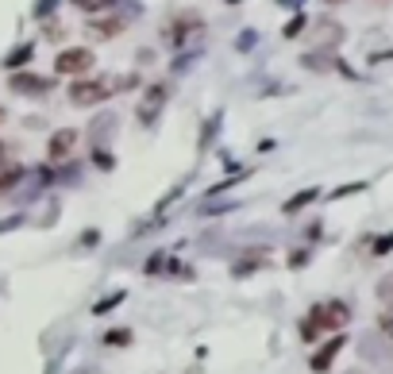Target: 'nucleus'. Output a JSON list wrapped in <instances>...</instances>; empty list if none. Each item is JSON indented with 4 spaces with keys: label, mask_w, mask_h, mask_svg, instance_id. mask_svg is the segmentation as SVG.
Returning <instances> with one entry per match:
<instances>
[{
    "label": "nucleus",
    "mask_w": 393,
    "mask_h": 374,
    "mask_svg": "<svg viewBox=\"0 0 393 374\" xmlns=\"http://www.w3.org/2000/svg\"><path fill=\"white\" fill-rule=\"evenodd\" d=\"M347 320H351L347 301H324V305H313L308 316L301 320V339H305V344H316L320 332H339Z\"/></svg>",
    "instance_id": "nucleus-1"
},
{
    "label": "nucleus",
    "mask_w": 393,
    "mask_h": 374,
    "mask_svg": "<svg viewBox=\"0 0 393 374\" xmlns=\"http://www.w3.org/2000/svg\"><path fill=\"white\" fill-rule=\"evenodd\" d=\"M112 89H116V81L108 77H73L70 85V101L77 104V108H93V104H104L112 96Z\"/></svg>",
    "instance_id": "nucleus-2"
},
{
    "label": "nucleus",
    "mask_w": 393,
    "mask_h": 374,
    "mask_svg": "<svg viewBox=\"0 0 393 374\" xmlns=\"http://www.w3.org/2000/svg\"><path fill=\"white\" fill-rule=\"evenodd\" d=\"M96 66V54L89 46H66L54 54V74L58 77H85Z\"/></svg>",
    "instance_id": "nucleus-3"
},
{
    "label": "nucleus",
    "mask_w": 393,
    "mask_h": 374,
    "mask_svg": "<svg viewBox=\"0 0 393 374\" xmlns=\"http://www.w3.org/2000/svg\"><path fill=\"white\" fill-rule=\"evenodd\" d=\"M8 85H12V93H23V96H46L54 89V77H43V74H20V70H12V77H8Z\"/></svg>",
    "instance_id": "nucleus-4"
},
{
    "label": "nucleus",
    "mask_w": 393,
    "mask_h": 374,
    "mask_svg": "<svg viewBox=\"0 0 393 374\" xmlns=\"http://www.w3.org/2000/svg\"><path fill=\"white\" fill-rule=\"evenodd\" d=\"M77 147V127H58V132L51 135V143H46V158L51 162H66Z\"/></svg>",
    "instance_id": "nucleus-5"
},
{
    "label": "nucleus",
    "mask_w": 393,
    "mask_h": 374,
    "mask_svg": "<svg viewBox=\"0 0 393 374\" xmlns=\"http://www.w3.org/2000/svg\"><path fill=\"white\" fill-rule=\"evenodd\" d=\"M162 104H166V85H151V89L143 93V104H139V124L151 127L154 120H158Z\"/></svg>",
    "instance_id": "nucleus-6"
},
{
    "label": "nucleus",
    "mask_w": 393,
    "mask_h": 374,
    "mask_svg": "<svg viewBox=\"0 0 393 374\" xmlns=\"http://www.w3.org/2000/svg\"><path fill=\"white\" fill-rule=\"evenodd\" d=\"M89 31L96 39H116L127 31V15H89Z\"/></svg>",
    "instance_id": "nucleus-7"
},
{
    "label": "nucleus",
    "mask_w": 393,
    "mask_h": 374,
    "mask_svg": "<svg viewBox=\"0 0 393 374\" xmlns=\"http://www.w3.org/2000/svg\"><path fill=\"white\" fill-rule=\"evenodd\" d=\"M343 344H347L343 336H332V339H328V344L320 347V351H316L313 359H308V367H313L316 374H328V370H332V363H335V355L343 351Z\"/></svg>",
    "instance_id": "nucleus-8"
},
{
    "label": "nucleus",
    "mask_w": 393,
    "mask_h": 374,
    "mask_svg": "<svg viewBox=\"0 0 393 374\" xmlns=\"http://www.w3.org/2000/svg\"><path fill=\"white\" fill-rule=\"evenodd\" d=\"M27 177V166L23 162H15V158H0V193H12L15 185Z\"/></svg>",
    "instance_id": "nucleus-9"
},
{
    "label": "nucleus",
    "mask_w": 393,
    "mask_h": 374,
    "mask_svg": "<svg viewBox=\"0 0 393 374\" xmlns=\"http://www.w3.org/2000/svg\"><path fill=\"white\" fill-rule=\"evenodd\" d=\"M189 31H196V35H201V15L185 12V15H177V20H174V27H170L166 35H170V43H174V46H182L185 39H189Z\"/></svg>",
    "instance_id": "nucleus-10"
},
{
    "label": "nucleus",
    "mask_w": 393,
    "mask_h": 374,
    "mask_svg": "<svg viewBox=\"0 0 393 374\" xmlns=\"http://www.w3.org/2000/svg\"><path fill=\"white\" fill-rule=\"evenodd\" d=\"M31 54H35V46H31V43H20V46H15V51L4 58V66H8V70H20L23 62H31Z\"/></svg>",
    "instance_id": "nucleus-11"
},
{
    "label": "nucleus",
    "mask_w": 393,
    "mask_h": 374,
    "mask_svg": "<svg viewBox=\"0 0 393 374\" xmlns=\"http://www.w3.org/2000/svg\"><path fill=\"white\" fill-rule=\"evenodd\" d=\"M70 4H73V8H81L85 15H101V12H108L116 0H70Z\"/></svg>",
    "instance_id": "nucleus-12"
},
{
    "label": "nucleus",
    "mask_w": 393,
    "mask_h": 374,
    "mask_svg": "<svg viewBox=\"0 0 393 374\" xmlns=\"http://www.w3.org/2000/svg\"><path fill=\"white\" fill-rule=\"evenodd\" d=\"M104 344H108V347H127L131 344V332L127 328H112L108 336H104Z\"/></svg>",
    "instance_id": "nucleus-13"
},
{
    "label": "nucleus",
    "mask_w": 393,
    "mask_h": 374,
    "mask_svg": "<svg viewBox=\"0 0 393 374\" xmlns=\"http://www.w3.org/2000/svg\"><path fill=\"white\" fill-rule=\"evenodd\" d=\"M308 201H316V189H305V193H297L293 201H285V213H297V208H305Z\"/></svg>",
    "instance_id": "nucleus-14"
},
{
    "label": "nucleus",
    "mask_w": 393,
    "mask_h": 374,
    "mask_svg": "<svg viewBox=\"0 0 393 374\" xmlns=\"http://www.w3.org/2000/svg\"><path fill=\"white\" fill-rule=\"evenodd\" d=\"M120 301H124V289H120V294H112V297H104V301H101V305H93V313H96V316H101V313H108V308H112V305H120Z\"/></svg>",
    "instance_id": "nucleus-15"
},
{
    "label": "nucleus",
    "mask_w": 393,
    "mask_h": 374,
    "mask_svg": "<svg viewBox=\"0 0 393 374\" xmlns=\"http://www.w3.org/2000/svg\"><path fill=\"white\" fill-rule=\"evenodd\" d=\"M378 297L386 301V305H393V274H389L386 282H378Z\"/></svg>",
    "instance_id": "nucleus-16"
},
{
    "label": "nucleus",
    "mask_w": 393,
    "mask_h": 374,
    "mask_svg": "<svg viewBox=\"0 0 393 374\" xmlns=\"http://www.w3.org/2000/svg\"><path fill=\"white\" fill-rule=\"evenodd\" d=\"M93 158H96V166H101V170H112V154L108 151H96Z\"/></svg>",
    "instance_id": "nucleus-17"
},
{
    "label": "nucleus",
    "mask_w": 393,
    "mask_h": 374,
    "mask_svg": "<svg viewBox=\"0 0 393 374\" xmlns=\"http://www.w3.org/2000/svg\"><path fill=\"white\" fill-rule=\"evenodd\" d=\"M389 247H393V235H386V239H378V251H374V255H386Z\"/></svg>",
    "instance_id": "nucleus-18"
},
{
    "label": "nucleus",
    "mask_w": 393,
    "mask_h": 374,
    "mask_svg": "<svg viewBox=\"0 0 393 374\" xmlns=\"http://www.w3.org/2000/svg\"><path fill=\"white\" fill-rule=\"evenodd\" d=\"M4 120H8V112H4V108H0V124H4Z\"/></svg>",
    "instance_id": "nucleus-19"
},
{
    "label": "nucleus",
    "mask_w": 393,
    "mask_h": 374,
    "mask_svg": "<svg viewBox=\"0 0 393 374\" xmlns=\"http://www.w3.org/2000/svg\"><path fill=\"white\" fill-rule=\"evenodd\" d=\"M351 374H358V370H351Z\"/></svg>",
    "instance_id": "nucleus-20"
}]
</instances>
